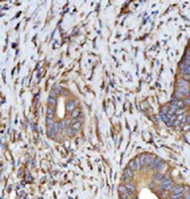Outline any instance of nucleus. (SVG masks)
<instances>
[{"label":"nucleus","instance_id":"f257e3e1","mask_svg":"<svg viewBox=\"0 0 190 199\" xmlns=\"http://www.w3.org/2000/svg\"><path fill=\"white\" fill-rule=\"evenodd\" d=\"M118 192H120V194L128 196V197H133V194H134V192H131L130 190L126 189L125 185H120V187H118Z\"/></svg>","mask_w":190,"mask_h":199},{"label":"nucleus","instance_id":"f03ea898","mask_svg":"<svg viewBox=\"0 0 190 199\" xmlns=\"http://www.w3.org/2000/svg\"><path fill=\"white\" fill-rule=\"evenodd\" d=\"M180 69L182 72V74H190V65H187L184 62H182L180 64Z\"/></svg>","mask_w":190,"mask_h":199},{"label":"nucleus","instance_id":"7ed1b4c3","mask_svg":"<svg viewBox=\"0 0 190 199\" xmlns=\"http://www.w3.org/2000/svg\"><path fill=\"white\" fill-rule=\"evenodd\" d=\"M183 190H184V187H182V185H175V187H173V189H172V193L173 194L183 193Z\"/></svg>","mask_w":190,"mask_h":199},{"label":"nucleus","instance_id":"20e7f679","mask_svg":"<svg viewBox=\"0 0 190 199\" xmlns=\"http://www.w3.org/2000/svg\"><path fill=\"white\" fill-rule=\"evenodd\" d=\"M75 104H76V101L74 103V101H72V100H68L66 103V109H67V112H73L74 109H75Z\"/></svg>","mask_w":190,"mask_h":199},{"label":"nucleus","instance_id":"39448f33","mask_svg":"<svg viewBox=\"0 0 190 199\" xmlns=\"http://www.w3.org/2000/svg\"><path fill=\"white\" fill-rule=\"evenodd\" d=\"M176 83H178V88H185V89H190V88H189V83H188V81L183 80V79H181V80H179Z\"/></svg>","mask_w":190,"mask_h":199},{"label":"nucleus","instance_id":"423d86ee","mask_svg":"<svg viewBox=\"0 0 190 199\" xmlns=\"http://www.w3.org/2000/svg\"><path fill=\"white\" fill-rule=\"evenodd\" d=\"M172 182H173V181H172L169 176H165V178L163 179V181L160 182V189H164L166 185H169L170 183H172Z\"/></svg>","mask_w":190,"mask_h":199},{"label":"nucleus","instance_id":"0eeeda50","mask_svg":"<svg viewBox=\"0 0 190 199\" xmlns=\"http://www.w3.org/2000/svg\"><path fill=\"white\" fill-rule=\"evenodd\" d=\"M160 162H162V160H160V158H155V159L151 162V164L149 165V167H150L151 169H156L158 165L160 164Z\"/></svg>","mask_w":190,"mask_h":199},{"label":"nucleus","instance_id":"6e6552de","mask_svg":"<svg viewBox=\"0 0 190 199\" xmlns=\"http://www.w3.org/2000/svg\"><path fill=\"white\" fill-rule=\"evenodd\" d=\"M154 159H155V157L153 155H145V166L150 165Z\"/></svg>","mask_w":190,"mask_h":199},{"label":"nucleus","instance_id":"1a4fd4ad","mask_svg":"<svg viewBox=\"0 0 190 199\" xmlns=\"http://www.w3.org/2000/svg\"><path fill=\"white\" fill-rule=\"evenodd\" d=\"M124 175H125L128 179H130V180H131V179L133 178V171L130 168V167H126V168L124 169Z\"/></svg>","mask_w":190,"mask_h":199},{"label":"nucleus","instance_id":"9d476101","mask_svg":"<svg viewBox=\"0 0 190 199\" xmlns=\"http://www.w3.org/2000/svg\"><path fill=\"white\" fill-rule=\"evenodd\" d=\"M129 167H130L132 171H138V164H137V159H135V158L129 163Z\"/></svg>","mask_w":190,"mask_h":199},{"label":"nucleus","instance_id":"9b49d317","mask_svg":"<svg viewBox=\"0 0 190 199\" xmlns=\"http://www.w3.org/2000/svg\"><path fill=\"white\" fill-rule=\"evenodd\" d=\"M172 105H174L175 107H178V108H183V107H184V105H183V101L182 100H179V99H174V100L172 101Z\"/></svg>","mask_w":190,"mask_h":199},{"label":"nucleus","instance_id":"f8f14e48","mask_svg":"<svg viewBox=\"0 0 190 199\" xmlns=\"http://www.w3.org/2000/svg\"><path fill=\"white\" fill-rule=\"evenodd\" d=\"M81 128V122L80 121H73V124H72V129H73L75 132H78Z\"/></svg>","mask_w":190,"mask_h":199},{"label":"nucleus","instance_id":"ddd939ff","mask_svg":"<svg viewBox=\"0 0 190 199\" xmlns=\"http://www.w3.org/2000/svg\"><path fill=\"white\" fill-rule=\"evenodd\" d=\"M183 62H184L187 65H190V50H189V49L185 51V55H184V58H183Z\"/></svg>","mask_w":190,"mask_h":199},{"label":"nucleus","instance_id":"4468645a","mask_svg":"<svg viewBox=\"0 0 190 199\" xmlns=\"http://www.w3.org/2000/svg\"><path fill=\"white\" fill-rule=\"evenodd\" d=\"M66 134L68 135V137H74V135L76 134V132L72 129V126H67L66 128Z\"/></svg>","mask_w":190,"mask_h":199},{"label":"nucleus","instance_id":"2eb2a0df","mask_svg":"<svg viewBox=\"0 0 190 199\" xmlns=\"http://www.w3.org/2000/svg\"><path fill=\"white\" fill-rule=\"evenodd\" d=\"M124 185H125V188L128 190H130L131 192H135V187L132 184L131 182H126V183H124Z\"/></svg>","mask_w":190,"mask_h":199},{"label":"nucleus","instance_id":"dca6fc26","mask_svg":"<svg viewBox=\"0 0 190 199\" xmlns=\"http://www.w3.org/2000/svg\"><path fill=\"white\" fill-rule=\"evenodd\" d=\"M166 168V164H165L164 162H160V164L158 165L157 166V171H158V173H163V171H164V169Z\"/></svg>","mask_w":190,"mask_h":199},{"label":"nucleus","instance_id":"f3484780","mask_svg":"<svg viewBox=\"0 0 190 199\" xmlns=\"http://www.w3.org/2000/svg\"><path fill=\"white\" fill-rule=\"evenodd\" d=\"M163 179H164V175H163V173H157L154 175V180L157 181V182H162Z\"/></svg>","mask_w":190,"mask_h":199},{"label":"nucleus","instance_id":"a211bd4d","mask_svg":"<svg viewBox=\"0 0 190 199\" xmlns=\"http://www.w3.org/2000/svg\"><path fill=\"white\" fill-rule=\"evenodd\" d=\"M47 133H48V137L49 138H54L56 135L55 131H54L53 126H48V130H47Z\"/></svg>","mask_w":190,"mask_h":199},{"label":"nucleus","instance_id":"6ab92c4d","mask_svg":"<svg viewBox=\"0 0 190 199\" xmlns=\"http://www.w3.org/2000/svg\"><path fill=\"white\" fill-rule=\"evenodd\" d=\"M81 114V110L80 109H74L73 112L71 113V118H76V117H79V115Z\"/></svg>","mask_w":190,"mask_h":199},{"label":"nucleus","instance_id":"aec40b11","mask_svg":"<svg viewBox=\"0 0 190 199\" xmlns=\"http://www.w3.org/2000/svg\"><path fill=\"white\" fill-rule=\"evenodd\" d=\"M176 109H178V107H175L174 105H172V104H171V106H170V108H169V114L170 115H174V114H175V112H176Z\"/></svg>","mask_w":190,"mask_h":199},{"label":"nucleus","instance_id":"412c9836","mask_svg":"<svg viewBox=\"0 0 190 199\" xmlns=\"http://www.w3.org/2000/svg\"><path fill=\"white\" fill-rule=\"evenodd\" d=\"M176 119H178V121H180L181 124L185 123V122H187V116H184V115H179V116L176 117Z\"/></svg>","mask_w":190,"mask_h":199},{"label":"nucleus","instance_id":"4be33fe9","mask_svg":"<svg viewBox=\"0 0 190 199\" xmlns=\"http://www.w3.org/2000/svg\"><path fill=\"white\" fill-rule=\"evenodd\" d=\"M183 97H184V96H183V94L181 93L180 91H178V90H176L175 93H174V99H179V100H181Z\"/></svg>","mask_w":190,"mask_h":199},{"label":"nucleus","instance_id":"5701e85b","mask_svg":"<svg viewBox=\"0 0 190 199\" xmlns=\"http://www.w3.org/2000/svg\"><path fill=\"white\" fill-rule=\"evenodd\" d=\"M53 129H54V131H55V133H56V134H57V133L60 131L59 123H57V122H55V123H54V125H53Z\"/></svg>","mask_w":190,"mask_h":199},{"label":"nucleus","instance_id":"b1692460","mask_svg":"<svg viewBox=\"0 0 190 199\" xmlns=\"http://www.w3.org/2000/svg\"><path fill=\"white\" fill-rule=\"evenodd\" d=\"M47 115H48V116H54V106H48Z\"/></svg>","mask_w":190,"mask_h":199},{"label":"nucleus","instance_id":"393cba45","mask_svg":"<svg viewBox=\"0 0 190 199\" xmlns=\"http://www.w3.org/2000/svg\"><path fill=\"white\" fill-rule=\"evenodd\" d=\"M59 128H60V132H62L64 129L67 128V124H66V121H60L59 122Z\"/></svg>","mask_w":190,"mask_h":199},{"label":"nucleus","instance_id":"a878e982","mask_svg":"<svg viewBox=\"0 0 190 199\" xmlns=\"http://www.w3.org/2000/svg\"><path fill=\"white\" fill-rule=\"evenodd\" d=\"M169 114V109H167V107H163L162 109H160V115H167Z\"/></svg>","mask_w":190,"mask_h":199},{"label":"nucleus","instance_id":"bb28decb","mask_svg":"<svg viewBox=\"0 0 190 199\" xmlns=\"http://www.w3.org/2000/svg\"><path fill=\"white\" fill-rule=\"evenodd\" d=\"M185 112V108H178L176 109V112H175V114H178V115H183V113Z\"/></svg>","mask_w":190,"mask_h":199},{"label":"nucleus","instance_id":"cd10ccee","mask_svg":"<svg viewBox=\"0 0 190 199\" xmlns=\"http://www.w3.org/2000/svg\"><path fill=\"white\" fill-rule=\"evenodd\" d=\"M182 194L183 193H178V194H172L171 199H182Z\"/></svg>","mask_w":190,"mask_h":199},{"label":"nucleus","instance_id":"c85d7f7f","mask_svg":"<svg viewBox=\"0 0 190 199\" xmlns=\"http://www.w3.org/2000/svg\"><path fill=\"white\" fill-rule=\"evenodd\" d=\"M172 189H173V182L170 183L169 185H166V187H165L163 190H166V191H172Z\"/></svg>","mask_w":190,"mask_h":199},{"label":"nucleus","instance_id":"c756f323","mask_svg":"<svg viewBox=\"0 0 190 199\" xmlns=\"http://www.w3.org/2000/svg\"><path fill=\"white\" fill-rule=\"evenodd\" d=\"M183 105H184V106H189L190 105V98H189V97H185L184 101H183Z\"/></svg>","mask_w":190,"mask_h":199},{"label":"nucleus","instance_id":"7c9ffc66","mask_svg":"<svg viewBox=\"0 0 190 199\" xmlns=\"http://www.w3.org/2000/svg\"><path fill=\"white\" fill-rule=\"evenodd\" d=\"M182 76H183V80H190V74H182Z\"/></svg>","mask_w":190,"mask_h":199},{"label":"nucleus","instance_id":"2f4dec72","mask_svg":"<svg viewBox=\"0 0 190 199\" xmlns=\"http://www.w3.org/2000/svg\"><path fill=\"white\" fill-rule=\"evenodd\" d=\"M180 121H178V119H175V121H174L173 122V123H172V125H173V126H178V125H180Z\"/></svg>","mask_w":190,"mask_h":199},{"label":"nucleus","instance_id":"473e14b6","mask_svg":"<svg viewBox=\"0 0 190 199\" xmlns=\"http://www.w3.org/2000/svg\"><path fill=\"white\" fill-rule=\"evenodd\" d=\"M182 199H190V192H189V193H187V194H185V196L183 197Z\"/></svg>","mask_w":190,"mask_h":199},{"label":"nucleus","instance_id":"72a5a7b5","mask_svg":"<svg viewBox=\"0 0 190 199\" xmlns=\"http://www.w3.org/2000/svg\"><path fill=\"white\" fill-rule=\"evenodd\" d=\"M190 129V124H187V125H185V128H183V130L184 131H188Z\"/></svg>","mask_w":190,"mask_h":199},{"label":"nucleus","instance_id":"f704fd0d","mask_svg":"<svg viewBox=\"0 0 190 199\" xmlns=\"http://www.w3.org/2000/svg\"><path fill=\"white\" fill-rule=\"evenodd\" d=\"M121 199H129L128 196H123V194H121Z\"/></svg>","mask_w":190,"mask_h":199},{"label":"nucleus","instance_id":"c9c22d12","mask_svg":"<svg viewBox=\"0 0 190 199\" xmlns=\"http://www.w3.org/2000/svg\"><path fill=\"white\" fill-rule=\"evenodd\" d=\"M187 123L190 124V115H189V116H187Z\"/></svg>","mask_w":190,"mask_h":199},{"label":"nucleus","instance_id":"e433bc0d","mask_svg":"<svg viewBox=\"0 0 190 199\" xmlns=\"http://www.w3.org/2000/svg\"><path fill=\"white\" fill-rule=\"evenodd\" d=\"M189 42H190V41H189Z\"/></svg>","mask_w":190,"mask_h":199}]
</instances>
